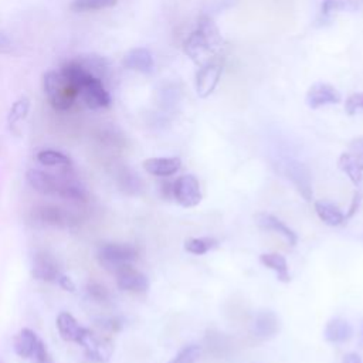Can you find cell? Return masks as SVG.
Segmentation results:
<instances>
[{"instance_id":"e575fe53","label":"cell","mask_w":363,"mask_h":363,"mask_svg":"<svg viewBox=\"0 0 363 363\" xmlns=\"http://www.w3.org/2000/svg\"><path fill=\"white\" fill-rule=\"evenodd\" d=\"M86 292H88V295H89L92 299H95V301H98V302H104V301H106L108 296H109L106 288H105L104 285H101L99 282H89V284L86 285Z\"/></svg>"},{"instance_id":"e0dca14e","label":"cell","mask_w":363,"mask_h":363,"mask_svg":"<svg viewBox=\"0 0 363 363\" xmlns=\"http://www.w3.org/2000/svg\"><path fill=\"white\" fill-rule=\"evenodd\" d=\"M339 169L349 177L354 187L360 189L363 183V160L353 153H342L337 160Z\"/></svg>"},{"instance_id":"cb8c5ba5","label":"cell","mask_w":363,"mask_h":363,"mask_svg":"<svg viewBox=\"0 0 363 363\" xmlns=\"http://www.w3.org/2000/svg\"><path fill=\"white\" fill-rule=\"evenodd\" d=\"M259 262L264 267L272 269L277 274V277L281 282H289L291 281V275L288 272V262H286L284 255H281L278 252L261 254L259 255Z\"/></svg>"},{"instance_id":"7402d4cb","label":"cell","mask_w":363,"mask_h":363,"mask_svg":"<svg viewBox=\"0 0 363 363\" xmlns=\"http://www.w3.org/2000/svg\"><path fill=\"white\" fill-rule=\"evenodd\" d=\"M313 207H315V211H316L318 217L320 218V221H323L325 224H328L330 227L339 225V224H342L345 221V214L332 201L316 200L313 203Z\"/></svg>"},{"instance_id":"603a6c76","label":"cell","mask_w":363,"mask_h":363,"mask_svg":"<svg viewBox=\"0 0 363 363\" xmlns=\"http://www.w3.org/2000/svg\"><path fill=\"white\" fill-rule=\"evenodd\" d=\"M75 61L81 65V68L95 77V78H99L102 79L106 72H108V68H109V64L106 61V58L101 57V55H95V54H86V55H78L75 58Z\"/></svg>"},{"instance_id":"1f68e13d","label":"cell","mask_w":363,"mask_h":363,"mask_svg":"<svg viewBox=\"0 0 363 363\" xmlns=\"http://www.w3.org/2000/svg\"><path fill=\"white\" fill-rule=\"evenodd\" d=\"M217 241L210 237H203V238H189L184 241V250L190 254L194 255H203L211 248H214Z\"/></svg>"},{"instance_id":"484cf974","label":"cell","mask_w":363,"mask_h":363,"mask_svg":"<svg viewBox=\"0 0 363 363\" xmlns=\"http://www.w3.org/2000/svg\"><path fill=\"white\" fill-rule=\"evenodd\" d=\"M180 96H182V92L179 86L172 82L163 84L156 89L157 105L163 109H173L180 101Z\"/></svg>"},{"instance_id":"30bf717a","label":"cell","mask_w":363,"mask_h":363,"mask_svg":"<svg viewBox=\"0 0 363 363\" xmlns=\"http://www.w3.org/2000/svg\"><path fill=\"white\" fill-rule=\"evenodd\" d=\"M342 101L340 92L326 82H316L309 86L305 95V102L311 109H318L325 105H335Z\"/></svg>"},{"instance_id":"74e56055","label":"cell","mask_w":363,"mask_h":363,"mask_svg":"<svg viewBox=\"0 0 363 363\" xmlns=\"http://www.w3.org/2000/svg\"><path fill=\"white\" fill-rule=\"evenodd\" d=\"M360 203H362V191H360V189H359V190L354 191V194H353L352 204H350V207H349V213L345 216V218H350V217L359 210Z\"/></svg>"},{"instance_id":"4dcf8cb0","label":"cell","mask_w":363,"mask_h":363,"mask_svg":"<svg viewBox=\"0 0 363 363\" xmlns=\"http://www.w3.org/2000/svg\"><path fill=\"white\" fill-rule=\"evenodd\" d=\"M116 4V0H74L69 4L72 11H95L102 9H109Z\"/></svg>"},{"instance_id":"d6986e66","label":"cell","mask_w":363,"mask_h":363,"mask_svg":"<svg viewBox=\"0 0 363 363\" xmlns=\"http://www.w3.org/2000/svg\"><path fill=\"white\" fill-rule=\"evenodd\" d=\"M352 335H353L352 325L342 318H332L330 320H328L323 330L325 340L330 343H343L349 340Z\"/></svg>"},{"instance_id":"d590c367","label":"cell","mask_w":363,"mask_h":363,"mask_svg":"<svg viewBox=\"0 0 363 363\" xmlns=\"http://www.w3.org/2000/svg\"><path fill=\"white\" fill-rule=\"evenodd\" d=\"M33 356H34L35 363H51L50 356H48V350L45 347V343L41 339H38Z\"/></svg>"},{"instance_id":"2e32d148","label":"cell","mask_w":363,"mask_h":363,"mask_svg":"<svg viewBox=\"0 0 363 363\" xmlns=\"http://www.w3.org/2000/svg\"><path fill=\"white\" fill-rule=\"evenodd\" d=\"M182 166V160L176 156L172 157H149L143 162V169L153 176H172Z\"/></svg>"},{"instance_id":"5b68a950","label":"cell","mask_w":363,"mask_h":363,"mask_svg":"<svg viewBox=\"0 0 363 363\" xmlns=\"http://www.w3.org/2000/svg\"><path fill=\"white\" fill-rule=\"evenodd\" d=\"M84 104L91 109L106 108L111 105V95L105 89L102 79L88 75L79 85V94Z\"/></svg>"},{"instance_id":"f546056e","label":"cell","mask_w":363,"mask_h":363,"mask_svg":"<svg viewBox=\"0 0 363 363\" xmlns=\"http://www.w3.org/2000/svg\"><path fill=\"white\" fill-rule=\"evenodd\" d=\"M30 111V99L27 96L18 98L10 108L7 115V123L10 128H14L17 122L24 119Z\"/></svg>"},{"instance_id":"f35d334b","label":"cell","mask_w":363,"mask_h":363,"mask_svg":"<svg viewBox=\"0 0 363 363\" xmlns=\"http://www.w3.org/2000/svg\"><path fill=\"white\" fill-rule=\"evenodd\" d=\"M13 50V44L10 38L0 30V54H9Z\"/></svg>"},{"instance_id":"8992f818","label":"cell","mask_w":363,"mask_h":363,"mask_svg":"<svg viewBox=\"0 0 363 363\" xmlns=\"http://www.w3.org/2000/svg\"><path fill=\"white\" fill-rule=\"evenodd\" d=\"M284 174L291 183L295 186L298 193L306 200L311 201L313 191H312V182H311V172L305 163L289 159L284 163Z\"/></svg>"},{"instance_id":"9a60e30c","label":"cell","mask_w":363,"mask_h":363,"mask_svg":"<svg viewBox=\"0 0 363 363\" xmlns=\"http://www.w3.org/2000/svg\"><path fill=\"white\" fill-rule=\"evenodd\" d=\"M26 180L27 183L38 193L41 194H55L57 196V190H58V183L60 179L43 172L40 169H28L26 173Z\"/></svg>"},{"instance_id":"44dd1931","label":"cell","mask_w":363,"mask_h":363,"mask_svg":"<svg viewBox=\"0 0 363 363\" xmlns=\"http://www.w3.org/2000/svg\"><path fill=\"white\" fill-rule=\"evenodd\" d=\"M38 342V337L35 335V332H33L28 328H23L17 332V335L14 336L13 340V347L14 352L18 357L21 359H28L33 356L35 345Z\"/></svg>"},{"instance_id":"8d00e7d4","label":"cell","mask_w":363,"mask_h":363,"mask_svg":"<svg viewBox=\"0 0 363 363\" xmlns=\"http://www.w3.org/2000/svg\"><path fill=\"white\" fill-rule=\"evenodd\" d=\"M349 147L353 155H356L357 157H360L363 160V136H357V138L352 139L349 143Z\"/></svg>"},{"instance_id":"277c9868","label":"cell","mask_w":363,"mask_h":363,"mask_svg":"<svg viewBox=\"0 0 363 363\" xmlns=\"http://www.w3.org/2000/svg\"><path fill=\"white\" fill-rule=\"evenodd\" d=\"M77 343L82 347L84 354L86 356V359L94 362V363H106V362H109V359L112 356V352H113V346L109 340L98 337L92 330H89L86 328L81 333Z\"/></svg>"},{"instance_id":"52a82bcc","label":"cell","mask_w":363,"mask_h":363,"mask_svg":"<svg viewBox=\"0 0 363 363\" xmlns=\"http://www.w3.org/2000/svg\"><path fill=\"white\" fill-rule=\"evenodd\" d=\"M223 74L221 60L210 61L199 68L196 72V94L200 98H207L213 94Z\"/></svg>"},{"instance_id":"4316f807","label":"cell","mask_w":363,"mask_h":363,"mask_svg":"<svg viewBox=\"0 0 363 363\" xmlns=\"http://www.w3.org/2000/svg\"><path fill=\"white\" fill-rule=\"evenodd\" d=\"M57 196L68 199V200H74V201H86L88 200V194H86L85 189L81 184H78L77 182L68 180V179H60Z\"/></svg>"},{"instance_id":"3957f363","label":"cell","mask_w":363,"mask_h":363,"mask_svg":"<svg viewBox=\"0 0 363 363\" xmlns=\"http://www.w3.org/2000/svg\"><path fill=\"white\" fill-rule=\"evenodd\" d=\"M138 250L132 244L125 242H105L96 250L98 262L108 271L116 272L125 265L132 264L138 259Z\"/></svg>"},{"instance_id":"4fadbf2b","label":"cell","mask_w":363,"mask_h":363,"mask_svg":"<svg viewBox=\"0 0 363 363\" xmlns=\"http://www.w3.org/2000/svg\"><path fill=\"white\" fill-rule=\"evenodd\" d=\"M122 64L125 68L138 71L142 74H150L155 68V60L152 52L145 47H136L129 50L123 58Z\"/></svg>"},{"instance_id":"ab89813d","label":"cell","mask_w":363,"mask_h":363,"mask_svg":"<svg viewBox=\"0 0 363 363\" xmlns=\"http://www.w3.org/2000/svg\"><path fill=\"white\" fill-rule=\"evenodd\" d=\"M57 284H58L62 289L69 291V292H72V291L75 289V284L72 282V279H71L69 277L64 275V274H61V275H60V278L57 279Z\"/></svg>"},{"instance_id":"ffe728a7","label":"cell","mask_w":363,"mask_h":363,"mask_svg":"<svg viewBox=\"0 0 363 363\" xmlns=\"http://www.w3.org/2000/svg\"><path fill=\"white\" fill-rule=\"evenodd\" d=\"M57 329L62 340L77 343L85 328L81 326L71 313L60 312L57 316Z\"/></svg>"},{"instance_id":"ac0fdd59","label":"cell","mask_w":363,"mask_h":363,"mask_svg":"<svg viewBox=\"0 0 363 363\" xmlns=\"http://www.w3.org/2000/svg\"><path fill=\"white\" fill-rule=\"evenodd\" d=\"M255 221H257V224L261 228L269 230V231H275V233L281 234L289 242V245H295L296 244V241H298L296 234L286 224H284L279 218H277L275 216L268 214V213H258L255 216Z\"/></svg>"},{"instance_id":"836d02e7","label":"cell","mask_w":363,"mask_h":363,"mask_svg":"<svg viewBox=\"0 0 363 363\" xmlns=\"http://www.w3.org/2000/svg\"><path fill=\"white\" fill-rule=\"evenodd\" d=\"M357 111H363V92L349 95L345 102V112L347 115H354Z\"/></svg>"},{"instance_id":"8fae6325","label":"cell","mask_w":363,"mask_h":363,"mask_svg":"<svg viewBox=\"0 0 363 363\" xmlns=\"http://www.w3.org/2000/svg\"><path fill=\"white\" fill-rule=\"evenodd\" d=\"M60 265L57 259L45 251H40L33 257L31 262V275L34 279L47 281V282H57L61 275Z\"/></svg>"},{"instance_id":"7c38bea8","label":"cell","mask_w":363,"mask_h":363,"mask_svg":"<svg viewBox=\"0 0 363 363\" xmlns=\"http://www.w3.org/2000/svg\"><path fill=\"white\" fill-rule=\"evenodd\" d=\"M116 275V285L122 291L130 292H143L149 288L147 277L132 267V264L122 267L115 272Z\"/></svg>"},{"instance_id":"f1b7e54d","label":"cell","mask_w":363,"mask_h":363,"mask_svg":"<svg viewBox=\"0 0 363 363\" xmlns=\"http://www.w3.org/2000/svg\"><path fill=\"white\" fill-rule=\"evenodd\" d=\"M118 186L123 193L135 196L142 190V180L135 172L125 167L118 173Z\"/></svg>"},{"instance_id":"ba28073f","label":"cell","mask_w":363,"mask_h":363,"mask_svg":"<svg viewBox=\"0 0 363 363\" xmlns=\"http://www.w3.org/2000/svg\"><path fill=\"white\" fill-rule=\"evenodd\" d=\"M173 197L183 207H194L201 200L200 183L193 174H183L173 183Z\"/></svg>"},{"instance_id":"7a4b0ae2","label":"cell","mask_w":363,"mask_h":363,"mask_svg":"<svg viewBox=\"0 0 363 363\" xmlns=\"http://www.w3.org/2000/svg\"><path fill=\"white\" fill-rule=\"evenodd\" d=\"M43 88L50 105L60 112L68 111L79 94L78 86L67 79L61 71H47L43 77Z\"/></svg>"},{"instance_id":"6da1fadb","label":"cell","mask_w":363,"mask_h":363,"mask_svg":"<svg viewBox=\"0 0 363 363\" xmlns=\"http://www.w3.org/2000/svg\"><path fill=\"white\" fill-rule=\"evenodd\" d=\"M224 45V40L213 18L203 14L197 18L196 28L186 37L183 51L193 62L201 67L210 61L221 60Z\"/></svg>"},{"instance_id":"d6a6232c","label":"cell","mask_w":363,"mask_h":363,"mask_svg":"<svg viewBox=\"0 0 363 363\" xmlns=\"http://www.w3.org/2000/svg\"><path fill=\"white\" fill-rule=\"evenodd\" d=\"M201 354V346L197 343L186 345L169 363H197Z\"/></svg>"},{"instance_id":"60d3db41","label":"cell","mask_w":363,"mask_h":363,"mask_svg":"<svg viewBox=\"0 0 363 363\" xmlns=\"http://www.w3.org/2000/svg\"><path fill=\"white\" fill-rule=\"evenodd\" d=\"M343 363H363L357 353H347L343 356Z\"/></svg>"},{"instance_id":"9c48e42d","label":"cell","mask_w":363,"mask_h":363,"mask_svg":"<svg viewBox=\"0 0 363 363\" xmlns=\"http://www.w3.org/2000/svg\"><path fill=\"white\" fill-rule=\"evenodd\" d=\"M34 218L45 225L52 227H69L77 223L75 217L65 208L55 204H43L33 210Z\"/></svg>"},{"instance_id":"d4e9b609","label":"cell","mask_w":363,"mask_h":363,"mask_svg":"<svg viewBox=\"0 0 363 363\" xmlns=\"http://www.w3.org/2000/svg\"><path fill=\"white\" fill-rule=\"evenodd\" d=\"M363 9V0H322L320 16L329 17L337 11H359Z\"/></svg>"},{"instance_id":"5bb4252c","label":"cell","mask_w":363,"mask_h":363,"mask_svg":"<svg viewBox=\"0 0 363 363\" xmlns=\"http://www.w3.org/2000/svg\"><path fill=\"white\" fill-rule=\"evenodd\" d=\"M251 330L255 337L269 339L275 336L277 332L279 330V319L275 315V312L269 309H262L257 312Z\"/></svg>"},{"instance_id":"83f0119b","label":"cell","mask_w":363,"mask_h":363,"mask_svg":"<svg viewBox=\"0 0 363 363\" xmlns=\"http://www.w3.org/2000/svg\"><path fill=\"white\" fill-rule=\"evenodd\" d=\"M37 160L44 166H50V167L55 166V167H61L64 170L71 169V159L58 150H52V149L40 150L37 153Z\"/></svg>"}]
</instances>
